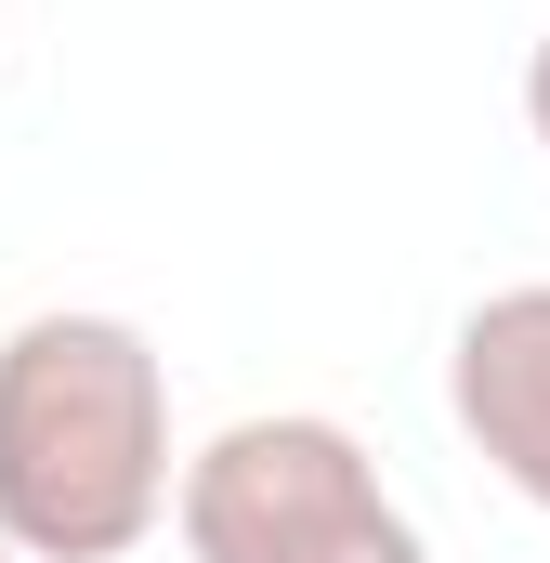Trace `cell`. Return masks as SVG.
<instances>
[{
	"instance_id": "cell-3",
	"label": "cell",
	"mask_w": 550,
	"mask_h": 563,
	"mask_svg": "<svg viewBox=\"0 0 550 563\" xmlns=\"http://www.w3.org/2000/svg\"><path fill=\"white\" fill-rule=\"evenodd\" d=\"M446 420L459 445L525 498L550 511V288H485L446 341Z\"/></svg>"
},
{
	"instance_id": "cell-1",
	"label": "cell",
	"mask_w": 550,
	"mask_h": 563,
	"mask_svg": "<svg viewBox=\"0 0 550 563\" xmlns=\"http://www.w3.org/2000/svg\"><path fill=\"white\" fill-rule=\"evenodd\" d=\"M170 367L132 314H26L0 341V538L26 563H119L170 525Z\"/></svg>"
},
{
	"instance_id": "cell-5",
	"label": "cell",
	"mask_w": 550,
	"mask_h": 563,
	"mask_svg": "<svg viewBox=\"0 0 550 563\" xmlns=\"http://www.w3.org/2000/svg\"><path fill=\"white\" fill-rule=\"evenodd\" d=\"M0 563H26V551H13V538H0Z\"/></svg>"
},
{
	"instance_id": "cell-4",
	"label": "cell",
	"mask_w": 550,
	"mask_h": 563,
	"mask_svg": "<svg viewBox=\"0 0 550 563\" xmlns=\"http://www.w3.org/2000/svg\"><path fill=\"white\" fill-rule=\"evenodd\" d=\"M525 119H538V144H550V40L525 53Z\"/></svg>"
},
{
	"instance_id": "cell-2",
	"label": "cell",
	"mask_w": 550,
	"mask_h": 563,
	"mask_svg": "<svg viewBox=\"0 0 550 563\" xmlns=\"http://www.w3.org/2000/svg\"><path fill=\"white\" fill-rule=\"evenodd\" d=\"M184 551L197 563H432L419 525L394 511L381 459L341 420H223L184 459V498H170Z\"/></svg>"
}]
</instances>
